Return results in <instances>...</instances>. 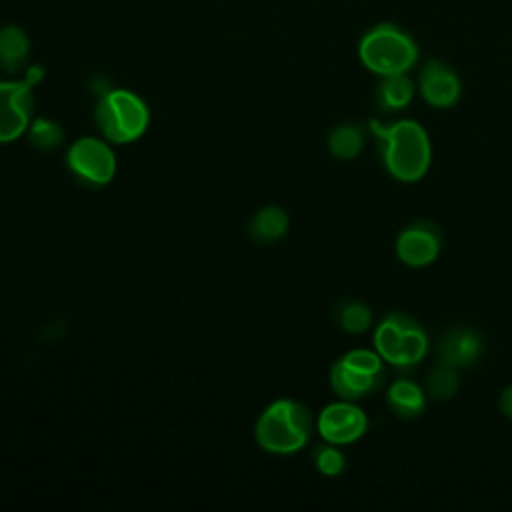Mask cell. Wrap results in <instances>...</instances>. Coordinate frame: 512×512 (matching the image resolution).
Segmentation results:
<instances>
[{
    "mask_svg": "<svg viewBox=\"0 0 512 512\" xmlns=\"http://www.w3.org/2000/svg\"><path fill=\"white\" fill-rule=\"evenodd\" d=\"M336 320L348 334H362L372 326V310L362 300H346L338 304Z\"/></svg>",
    "mask_w": 512,
    "mask_h": 512,
    "instance_id": "19",
    "label": "cell"
},
{
    "mask_svg": "<svg viewBox=\"0 0 512 512\" xmlns=\"http://www.w3.org/2000/svg\"><path fill=\"white\" fill-rule=\"evenodd\" d=\"M394 248L402 264L424 268L438 258L442 250V232L434 222L416 220L400 230Z\"/></svg>",
    "mask_w": 512,
    "mask_h": 512,
    "instance_id": "10",
    "label": "cell"
},
{
    "mask_svg": "<svg viewBox=\"0 0 512 512\" xmlns=\"http://www.w3.org/2000/svg\"><path fill=\"white\" fill-rule=\"evenodd\" d=\"M42 76L40 66H28L22 80L0 82V144L14 142L28 132L34 114V86Z\"/></svg>",
    "mask_w": 512,
    "mask_h": 512,
    "instance_id": "7",
    "label": "cell"
},
{
    "mask_svg": "<svg viewBox=\"0 0 512 512\" xmlns=\"http://www.w3.org/2000/svg\"><path fill=\"white\" fill-rule=\"evenodd\" d=\"M66 164L78 180L90 186H106L116 174V154L106 138L82 136L74 140L66 152Z\"/></svg>",
    "mask_w": 512,
    "mask_h": 512,
    "instance_id": "8",
    "label": "cell"
},
{
    "mask_svg": "<svg viewBox=\"0 0 512 512\" xmlns=\"http://www.w3.org/2000/svg\"><path fill=\"white\" fill-rule=\"evenodd\" d=\"M30 56V40L24 28L16 24H6L0 28V68L8 74H18L26 70Z\"/></svg>",
    "mask_w": 512,
    "mask_h": 512,
    "instance_id": "14",
    "label": "cell"
},
{
    "mask_svg": "<svg viewBox=\"0 0 512 512\" xmlns=\"http://www.w3.org/2000/svg\"><path fill=\"white\" fill-rule=\"evenodd\" d=\"M312 462L316 466V470L324 476H338L344 472L346 468V456L344 452L336 446V444H318L314 450H312Z\"/></svg>",
    "mask_w": 512,
    "mask_h": 512,
    "instance_id": "21",
    "label": "cell"
},
{
    "mask_svg": "<svg viewBox=\"0 0 512 512\" xmlns=\"http://www.w3.org/2000/svg\"><path fill=\"white\" fill-rule=\"evenodd\" d=\"M358 56L364 68L378 76L404 74L416 64L418 46L400 26L382 22L360 38Z\"/></svg>",
    "mask_w": 512,
    "mask_h": 512,
    "instance_id": "3",
    "label": "cell"
},
{
    "mask_svg": "<svg viewBox=\"0 0 512 512\" xmlns=\"http://www.w3.org/2000/svg\"><path fill=\"white\" fill-rule=\"evenodd\" d=\"M314 426L316 422L306 404L292 398H280L268 404L258 416L254 436L264 452L286 456L308 444Z\"/></svg>",
    "mask_w": 512,
    "mask_h": 512,
    "instance_id": "2",
    "label": "cell"
},
{
    "mask_svg": "<svg viewBox=\"0 0 512 512\" xmlns=\"http://www.w3.org/2000/svg\"><path fill=\"white\" fill-rule=\"evenodd\" d=\"M384 360L376 350L354 348L340 356L330 368V386L342 400H362L384 388Z\"/></svg>",
    "mask_w": 512,
    "mask_h": 512,
    "instance_id": "6",
    "label": "cell"
},
{
    "mask_svg": "<svg viewBox=\"0 0 512 512\" xmlns=\"http://www.w3.org/2000/svg\"><path fill=\"white\" fill-rule=\"evenodd\" d=\"M368 128L376 136L380 160L394 180L418 182L426 176L432 162V144L420 122L402 118L382 124L372 118Z\"/></svg>",
    "mask_w": 512,
    "mask_h": 512,
    "instance_id": "1",
    "label": "cell"
},
{
    "mask_svg": "<svg viewBox=\"0 0 512 512\" xmlns=\"http://www.w3.org/2000/svg\"><path fill=\"white\" fill-rule=\"evenodd\" d=\"M414 92H416V86L406 72L382 76V80L376 88V106L382 112L402 110L412 102Z\"/></svg>",
    "mask_w": 512,
    "mask_h": 512,
    "instance_id": "15",
    "label": "cell"
},
{
    "mask_svg": "<svg viewBox=\"0 0 512 512\" xmlns=\"http://www.w3.org/2000/svg\"><path fill=\"white\" fill-rule=\"evenodd\" d=\"M288 226V214L280 206H264L248 222V236L260 244H270L280 240Z\"/></svg>",
    "mask_w": 512,
    "mask_h": 512,
    "instance_id": "16",
    "label": "cell"
},
{
    "mask_svg": "<svg viewBox=\"0 0 512 512\" xmlns=\"http://www.w3.org/2000/svg\"><path fill=\"white\" fill-rule=\"evenodd\" d=\"M426 392L408 378L394 380L386 390L388 408L402 420H414L426 410Z\"/></svg>",
    "mask_w": 512,
    "mask_h": 512,
    "instance_id": "13",
    "label": "cell"
},
{
    "mask_svg": "<svg viewBox=\"0 0 512 512\" xmlns=\"http://www.w3.org/2000/svg\"><path fill=\"white\" fill-rule=\"evenodd\" d=\"M498 408H500V412H502L508 420H512V384L506 386V388L500 392V396H498Z\"/></svg>",
    "mask_w": 512,
    "mask_h": 512,
    "instance_id": "22",
    "label": "cell"
},
{
    "mask_svg": "<svg viewBox=\"0 0 512 512\" xmlns=\"http://www.w3.org/2000/svg\"><path fill=\"white\" fill-rule=\"evenodd\" d=\"M418 92L434 108H450L460 100L462 82L452 66L430 60L418 74Z\"/></svg>",
    "mask_w": 512,
    "mask_h": 512,
    "instance_id": "11",
    "label": "cell"
},
{
    "mask_svg": "<svg viewBox=\"0 0 512 512\" xmlns=\"http://www.w3.org/2000/svg\"><path fill=\"white\" fill-rule=\"evenodd\" d=\"M26 134L30 144L40 152H50L64 142L62 126L50 118H32Z\"/></svg>",
    "mask_w": 512,
    "mask_h": 512,
    "instance_id": "20",
    "label": "cell"
},
{
    "mask_svg": "<svg viewBox=\"0 0 512 512\" xmlns=\"http://www.w3.org/2000/svg\"><path fill=\"white\" fill-rule=\"evenodd\" d=\"M94 120L110 144H130L148 130L150 110L136 92L114 88L98 98Z\"/></svg>",
    "mask_w": 512,
    "mask_h": 512,
    "instance_id": "4",
    "label": "cell"
},
{
    "mask_svg": "<svg viewBox=\"0 0 512 512\" xmlns=\"http://www.w3.org/2000/svg\"><path fill=\"white\" fill-rule=\"evenodd\" d=\"M316 430L324 442L346 446L362 438L368 430L366 412L350 400H338L322 408L316 418Z\"/></svg>",
    "mask_w": 512,
    "mask_h": 512,
    "instance_id": "9",
    "label": "cell"
},
{
    "mask_svg": "<svg viewBox=\"0 0 512 512\" xmlns=\"http://www.w3.org/2000/svg\"><path fill=\"white\" fill-rule=\"evenodd\" d=\"M428 334L422 324L406 312L386 314L374 330V350L396 368H410L428 354Z\"/></svg>",
    "mask_w": 512,
    "mask_h": 512,
    "instance_id": "5",
    "label": "cell"
},
{
    "mask_svg": "<svg viewBox=\"0 0 512 512\" xmlns=\"http://www.w3.org/2000/svg\"><path fill=\"white\" fill-rule=\"evenodd\" d=\"M484 352L480 332L470 326H454L446 330L438 342V358L454 368L474 366Z\"/></svg>",
    "mask_w": 512,
    "mask_h": 512,
    "instance_id": "12",
    "label": "cell"
},
{
    "mask_svg": "<svg viewBox=\"0 0 512 512\" xmlns=\"http://www.w3.org/2000/svg\"><path fill=\"white\" fill-rule=\"evenodd\" d=\"M366 144V128L358 122H344L332 128L328 150L338 160H354Z\"/></svg>",
    "mask_w": 512,
    "mask_h": 512,
    "instance_id": "17",
    "label": "cell"
},
{
    "mask_svg": "<svg viewBox=\"0 0 512 512\" xmlns=\"http://www.w3.org/2000/svg\"><path fill=\"white\" fill-rule=\"evenodd\" d=\"M460 388V376H458V368L440 362L438 366H434L424 382V392L428 398L436 400V402H446L450 398H454V394Z\"/></svg>",
    "mask_w": 512,
    "mask_h": 512,
    "instance_id": "18",
    "label": "cell"
}]
</instances>
